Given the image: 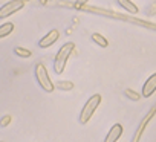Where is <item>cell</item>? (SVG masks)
Here are the masks:
<instances>
[{"mask_svg":"<svg viewBox=\"0 0 156 142\" xmlns=\"http://www.w3.org/2000/svg\"><path fill=\"white\" fill-rule=\"evenodd\" d=\"M23 8V3L22 2H17V0H11V2L5 3L2 8H0V20L6 19L8 16H12L14 12L20 11Z\"/></svg>","mask_w":156,"mask_h":142,"instance_id":"obj_5","label":"cell"},{"mask_svg":"<svg viewBox=\"0 0 156 142\" xmlns=\"http://www.w3.org/2000/svg\"><path fill=\"white\" fill-rule=\"evenodd\" d=\"M92 40H94V43H97L100 47H107V46H109V41H107V38H106L104 35L98 34V32L92 34Z\"/></svg>","mask_w":156,"mask_h":142,"instance_id":"obj_11","label":"cell"},{"mask_svg":"<svg viewBox=\"0 0 156 142\" xmlns=\"http://www.w3.org/2000/svg\"><path fill=\"white\" fill-rule=\"evenodd\" d=\"M129 22L130 23H135V25H139V26H144L150 31H156V23H150V22H145V20H138V19H130L129 17Z\"/></svg>","mask_w":156,"mask_h":142,"instance_id":"obj_12","label":"cell"},{"mask_svg":"<svg viewBox=\"0 0 156 142\" xmlns=\"http://www.w3.org/2000/svg\"><path fill=\"white\" fill-rule=\"evenodd\" d=\"M14 54L17 55V57H20V58H29L31 55H32V52L29 50V49H25V47H14Z\"/></svg>","mask_w":156,"mask_h":142,"instance_id":"obj_14","label":"cell"},{"mask_svg":"<svg viewBox=\"0 0 156 142\" xmlns=\"http://www.w3.org/2000/svg\"><path fill=\"white\" fill-rule=\"evenodd\" d=\"M156 90V72L153 75L148 77V80L145 81V84L142 86V98H150Z\"/></svg>","mask_w":156,"mask_h":142,"instance_id":"obj_6","label":"cell"},{"mask_svg":"<svg viewBox=\"0 0 156 142\" xmlns=\"http://www.w3.org/2000/svg\"><path fill=\"white\" fill-rule=\"evenodd\" d=\"M35 78H37V83L40 84V87H41L44 92L51 93V92L55 90V86L52 84V81H51V78H49L48 70H46V67H44L41 63H38V64L35 66Z\"/></svg>","mask_w":156,"mask_h":142,"instance_id":"obj_3","label":"cell"},{"mask_svg":"<svg viewBox=\"0 0 156 142\" xmlns=\"http://www.w3.org/2000/svg\"><path fill=\"white\" fill-rule=\"evenodd\" d=\"M38 2H40L41 5H46V3H48V0H38Z\"/></svg>","mask_w":156,"mask_h":142,"instance_id":"obj_19","label":"cell"},{"mask_svg":"<svg viewBox=\"0 0 156 142\" xmlns=\"http://www.w3.org/2000/svg\"><path fill=\"white\" fill-rule=\"evenodd\" d=\"M121 136H122V125H121V124H115V125L109 130V133H107L104 142H118V139H119Z\"/></svg>","mask_w":156,"mask_h":142,"instance_id":"obj_8","label":"cell"},{"mask_svg":"<svg viewBox=\"0 0 156 142\" xmlns=\"http://www.w3.org/2000/svg\"><path fill=\"white\" fill-rule=\"evenodd\" d=\"M80 9H81V11H86V12H94V14H100V16L112 17V19L129 20V17H126V16H122V14H118V12H113V11H110V9H101V8H95V6H81Z\"/></svg>","mask_w":156,"mask_h":142,"instance_id":"obj_4","label":"cell"},{"mask_svg":"<svg viewBox=\"0 0 156 142\" xmlns=\"http://www.w3.org/2000/svg\"><path fill=\"white\" fill-rule=\"evenodd\" d=\"M58 38H60V32H58L57 29H52V31H49V32L38 41V46L43 47V49H44V47H49V46H52Z\"/></svg>","mask_w":156,"mask_h":142,"instance_id":"obj_7","label":"cell"},{"mask_svg":"<svg viewBox=\"0 0 156 142\" xmlns=\"http://www.w3.org/2000/svg\"><path fill=\"white\" fill-rule=\"evenodd\" d=\"M9 122H11V116L9 115H5L2 119H0V127H6Z\"/></svg>","mask_w":156,"mask_h":142,"instance_id":"obj_17","label":"cell"},{"mask_svg":"<svg viewBox=\"0 0 156 142\" xmlns=\"http://www.w3.org/2000/svg\"><path fill=\"white\" fill-rule=\"evenodd\" d=\"M87 2H89V0H76V2L73 3V6L80 9L81 6H86V3H87Z\"/></svg>","mask_w":156,"mask_h":142,"instance_id":"obj_18","label":"cell"},{"mask_svg":"<svg viewBox=\"0 0 156 142\" xmlns=\"http://www.w3.org/2000/svg\"><path fill=\"white\" fill-rule=\"evenodd\" d=\"M124 93H126V96H127L129 99H132V101H139V99H141V93H138V92H135V90L127 89Z\"/></svg>","mask_w":156,"mask_h":142,"instance_id":"obj_16","label":"cell"},{"mask_svg":"<svg viewBox=\"0 0 156 142\" xmlns=\"http://www.w3.org/2000/svg\"><path fill=\"white\" fill-rule=\"evenodd\" d=\"M118 5H119L124 11H129L130 14H136V12H138V6L132 2V0H118Z\"/></svg>","mask_w":156,"mask_h":142,"instance_id":"obj_10","label":"cell"},{"mask_svg":"<svg viewBox=\"0 0 156 142\" xmlns=\"http://www.w3.org/2000/svg\"><path fill=\"white\" fill-rule=\"evenodd\" d=\"M73 49H75V44H73L72 41H69V43H64V44L60 47V50L57 52V55H55V61H54V70H55V74H57V75H60V74L64 72L66 63H67L70 54L73 52Z\"/></svg>","mask_w":156,"mask_h":142,"instance_id":"obj_1","label":"cell"},{"mask_svg":"<svg viewBox=\"0 0 156 142\" xmlns=\"http://www.w3.org/2000/svg\"><path fill=\"white\" fill-rule=\"evenodd\" d=\"M100 102H101V95H98V93H95L94 96H90L87 99V102L84 104V107L81 109V113H80V122L81 124H87L90 121V118L94 116Z\"/></svg>","mask_w":156,"mask_h":142,"instance_id":"obj_2","label":"cell"},{"mask_svg":"<svg viewBox=\"0 0 156 142\" xmlns=\"http://www.w3.org/2000/svg\"><path fill=\"white\" fill-rule=\"evenodd\" d=\"M14 31V25L11 22L8 23H3V25H0V38H3V37H8L11 32Z\"/></svg>","mask_w":156,"mask_h":142,"instance_id":"obj_13","label":"cell"},{"mask_svg":"<svg viewBox=\"0 0 156 142\" xmlns=\"http://www.w3.org/2000/svg\"><path fill=\"white\" fill-rule=\"evenodd\" d=\"M54 86L57 89H60V90H72L73 89V83H70V81H58Z\"/></svg>","mask_w":156,"mask_h":142,"instance_id":"obj_15","label":"cell"},{"mask_svg":"<svg viewBox=\"0 0 156 142\" xmlns=\"http://www.w3.org/2000/svg\"><path fill=\"white\" fill-rule=\"evenodd\" d=\"M17 2H22V3H26V2H29V0H17Z\"/></svg>","mask_w":156,"mask_h":142,"instance_id":"obj_20","label":"cell"},{"mask_svg":"<svg viewBox=\"0 0 156 142\" xmlns=\"http://www.w3.org/2000/svg\"><path fill=\"white\" fill-rule=\"evenodd\" d=\"M154 112H156V109L153 107V109H151V112H150V113H148V115L144 118V121H142V122H141V125L138 127V130H136V134H135V137H133V140H132V142H139V136L142 134V131H144V128H145V125H147V121L151 118V115H153Z\"/></svg>","mask_w":156,"mask_h":142,"instance_id":"obj_9","label":"cell"}]
</instances>
